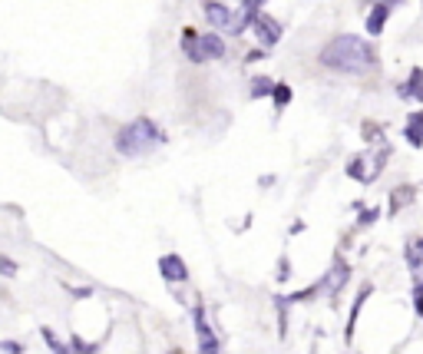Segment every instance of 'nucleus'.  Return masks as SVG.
<instances>
[{
	"label": "nucleus",
	"instance_id": "nucleus-1",
	"mask_svg": "<svg viewBox=\"0 0 423 354\" xmlns=\"http://www.w3.org/2000/svg\"><path fill=\"white\" fill-rule=\"evenodd\" d=\"M321 63L328 70H337V73H367L370 67L377 63V54L367 40L361 37H334L324 50H321Z\"/></svg>",
	"mask_w": 423,
	"mask_h": 354
},
{
	"label": "nucleus",
	"instance_id": "nucleus-2",
	"mask_svg": "<svg viewBox=\"0 0 423 354\" xmlns=\"http://www.w3.org/2000/svg\"><path fill=\"white\" fill-rule=\"evenodd\" d=\"M162 143H166L162 130L152 119H146V116L132 119V123H126L123 130L116 132V152L126 156V159H139V156L152 152L156 146H162Z\"/></svg>",
	"mask_w": 423,
	"mask_h": 354
},
{
	"label": "nucleus",
	"instance_id": "nucleus-3",
	"mask_svg": "<svg viewBox=\"0 0 423 354\" xmlns=\"http://www.w3.org/2000/svg\"><path fill=\"white\" fill-rule=\"evenodd\" d=\"M182 50L192 63H205V60H221L225 56V40L219 34H195V30H182Z\"/></svg>",
	"mask_w": 423,
	"mask_h": 354
},
{
	"label": "nucleus",
	"instance_id": "nucleus-4",
	"mask_svg": "<svg viewBox=\"0 0 423 354\" xmlns=\"http://www.w3.org/2000/svg\"><path fill=\"white\" fill-rule=\"evenodd\" d=\"M202 10H205V20L219 30V34H241L248 23H252V17H245V10H232V7H225V3H219V0H202Z\"/></svg>",
	"mask_w": 423,
	"mask_h": 354
},
{
	"label": "nucleus",
	"instance_id": "nucleus-5",
	"mask_svg": "<svg viewBox=\"0 0 423 354\" xmlns=\"http://www.w3.org/2000/svg\"><path fill=\"white\" fill-rule=\"evenodd\" d=\"M387 152H390V150L384 146L380 152H367V156H357V159H350L348 176H350V179H357V182H364V186L377 182V179H380V172H384Z\"/></svg>",
	"mask_w": 423,
	"mask_h": 354
},
{
	"label": "nucleus",
	"instance_id": "nucleus-6",
	"mask_svg": "<svg viewBox=\"0 0 423 354\" xmlns=\"http://www.w3.org/2000/svg\"><path fill=\"white\" fill-rule=\"evenodd\" d=\"M407 265H410V279H413V305L417 315H423V245L407 242Z\"/></svg>",
	"mask_w": 423,
	"mask_h": 354
},
{
	"label": "nucleus",
	"instance_id": "nucleus-7",
	"mask_svg": "<svg viewBox=\"0 0 423 354\" xmlns=\"http://www.w3.org/2000/svg\"><path fill=\"white\" fill-rule=\"evenodd\" d=\"M252 30H255L258 43H261L265 50H268V47H275L278 40H281V23H278L275 17H268V14H261V10L252 17Z\"/></svg>",
	"mask_w": 423,
	"mask_h": 354
},
{
	"label": "nucleus",
	"instance_id": "nucleus-8",
	"mask_svg": "<svg viewBox=\"0 0 423 354\" xmlns=\"http://www.w3.org/2000/svg\"><path fill=\"white\" fill-rule=\"evenodd\" d=\"M195 338H199V354H219V338L212 331L208 318H205V308L199 305L195 308Z\"/></svg>",
	"mask_w": 423,
	"mask_h": 354
},
{
	"label": "nucleus",
	"instance_id": "nucleus-9",
	"mask_svg": "<svg viewBox=\"0 0 423 354\" xmlns=\"http://www.w3.org/2000/svg\"><path fill=\"white\" fill-rule=\"evenodd\" d=\"M159 272H162V279L169 285H179V281L189 279V268H185V261L179 255H162L159 259Z\"/></svg>",
	"mask_w": 423,
	"mask_h": 354
},
{
	"label": "nucleus",
	"instance_id": "nucleus-10",
	"mask_svg": "<svg viewBox=\"0 0 423 354\" xmlns=\"http://www.w3.org/2000/svg\"><path fill=\"white\" fill-rule=\"evenodd\" d=\"M350 279V268H348V261H334L331 265V272H328V279L321 281V288H324V292H331V295H337V292H341V288H344V281Z\"/></svg>",
	"mask_w": 423,
	"mask_h": 354
},
{
	"label": "nucleus",
	"instance_id": "nucleus-11",
	"mask_svg": "<svg viewBox=\"0 0 423 354\" xmlns=\"http://www.w3.org/2000/svg\"><path fill=\"white\" fill-rule=\"evenodd\" d=\"M387 17H390V3L374 0V7H370V14H367V34L370 37H380V34H384Z\"/></svg>",
	"mask_w": 423,
	"mask_h": 354
},
{
	"label": "nucleus",
	"instance_id": "nucleus-12",
	"mask_svg": "<svg viewBox=\"0 0 423 354\" xmlns=\"http://www.w3.org/2000/svg\"><path fill=\"white\" fill-rule=\"evenodd\" d=\"M404 136H407V143H410L413 150H420L423 146V113H410Z\"/></svg>",
	"mask_w": 423,
	"mask_h": 354
},
{
	"label": "nucleus",
	"instance_id": "nucleus-13",
	"mask_svg": "<svg viewBox=\"0 0 423 354\" xmlns=\"http://www.w3.org/2000/svg\"><path fill=\"white\" fill-rule=\"evenodd\" d=\"M400 96H404V99H417V103H423V70L420 67H417V70L410 73V80L400 86Z\"/></svg>",
	"mask_w": 423,
	"mask_h": 354
},
{
	"label": "nucleus",
	"instance_id": "nucleus-14",
	"mask_svg": "<svg viewBox=\"0 0 423 354\" xmlns=\"http://www.w3.org/2000/svg\"><path fill=\"white\" fill-rule=\"evenodd\" d=\"M40 338L47 341V348H50L53 354H70V344H63V341H60V338H56L50 328H40Z\"/></svg>",
	"mask_w": 423,
	"mask_h": 354
},
{
	"label": "nucleus",
	"instance_id": "nucleus-15",
	"mask_svg": "<svg viewBox=\"0 0 423 354\" xmlns=\"http://www.w3.org/2000/svg\"><path fill=\"white\" fill-rule=\"evenodd\" d=\"M410 199H413V189H410V186H404V189H394V192H390V209L397 212V209H404V205L410 202Z\"/></svg>",
	"mask_w": 423,
	"mask_h": 354
},
{
	"label": "nucleus",
	"instance_id": "nucleus-16",
	"mask_svg": "<svg viewBox=\"0 0 423 354\" xmlns=\"http://www.w3.org/2000/svg\"><path fill=\"white\" fill-rule=\"evenodd\" d=\"M70 354H96V344H90V341H83L80 335H73V341H70Z\"/></svg>",
	"mask_w": 423,
	"mask_h": 354
},
{
	"label": "nucleus",
	"instance_id": "nucleus-17",
	"mask_svg": "<svg viewBox=\"0 0 423 354\" xmlns=\"http://www.w3.org/2000/svg\"><path fill=\"white\" fill-rule=\"evenodd\" d=\"M271 93H275V103H278V110H281V106H285V103L291 99V86H285V83H275V86H271Z\"/></svg>",
	"mask_w": 423,
	"mask_h": 354
},
{
	"label": "nucleus",
	"instance_id": "nucleus-18",
	"mask_svg": "<svg viewBox=\"0 0 423 354\" xmlns=\"http://www.w3.org/2000/svg\"><path fill=\"white\" fill-rule=\"evenodd\" d=\"M271 86H275L271 80H261V76H258L255 83H252V96H268L271 93Z\"/></svg>",
	"mask_w": 423,
	"mask_h": 354
},
{
	"label": "nucleus",
	"instance_id": "nucleus-19",
	"mask_svg": "<svg viewBox=\"0 0 423 354\" xmlns=\"http://www.w3.org/2000/svg\"><path fill=\"white\" fill-rule=\"evenodd\" d=\"M0 275L14 279V275H17V261H14V259H7V255H0Z\"/></svg>",
	"mask_w": 423,
	"mask_h": 354
},
{
	"label": "nucleus",
	"instance_id": "nucleus-20",
	"mask_svg": "<svg viewBox=\"0 0 423 354\" xmlns=\"http://www.w3.org/2000/svg\"><path fill=\"white\" fill-rule=\"evenodd\" d=\"M261 7H265V0H241V10H245V17H255Z\"/></svg>",
	"mask_w": 423,
	"mask_h": 354
},
{
	"label": "nucleus",
	"instance_id": "nucleus-21",
	"mask_svg": "<svg viewBox=\"0 0 423 354\" xmlns=\"http://www.w3.org/2000/svg\"><path fill=\"white\" fill-rule=\"evenodd\" d=\"M0 354H23L20 341H0Z\"/></svg>",
	"mask_w": 423,
	"mask_h": 354
},
{
	"label": "nucleus",
	"instance_id": "nucleus-22",
	"mask_svg": "<svg viewBox=\"0 0 423 354\" xmlns=\"http://www.w3.org/2000/svg\"><path fill=\"white\" fill-rule=\"evenodd\" d=\"M377 215H380V209H370V212H364V215H361V222H357V225H374V222H377Z\"/></svg>",
	"mask_w": 423,
	"mask_h": 354
},
{
	"label": "nucleus",
	"instance_id": "nucleus-23",
	"mask_svg": "<svg viewBox=\"0 0 423 354\" xmlns=\"http://www.w3.org/2000/svg\"><path fill=\"white\" fill-rule=\"evenodd\" d=\"M384 3H390V7H394V3H400V0H384Z\"/></svg>",
	"mask_w": 423,
	"mask_h": 354
},
{
	"label": "nucleus",
	"instance_id": "nucleus-24",
	"mask_svg": "<svg viewBox=\"0 0 423 354\" xmlns=\"http://www.w3.org/2000/svg\"><path fill=\"white\" fill-rule=\"evenodd\" d=\"M169 354H182V351H169Z\"/></svg>",
	"mask_w": 423,
	"mask_h": 354
},
{
	"label": "nucleus",
	"instance_id": "nucleus-25",
	"mask_svg": "<svg viewBox=\"0 0 423 354\" xmlns=\"http://www.w3.org/2000/svg\"><path fill=\"white\" fill-rule=\"evenodd\" d=\"M420 245H423V239H420Z\"/></svg>",
	"mask_w": 423,
	"mask_h": 354
}]
</instances>
